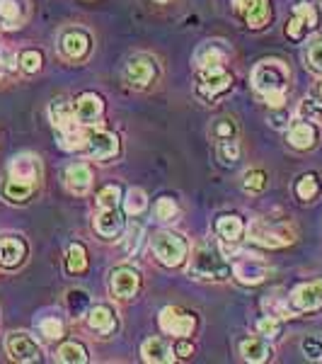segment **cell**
Returning a JSON list of instances; mask_svg holds the SVG:
<instances>
[{"label":"cell","mask_w":322,"mask_h":364,"mask_svg":"<svg viewBox=\"0 0 322 364\" xmlns=\"http://www.w3.org/2000/svg\"><path fill=\"white\" fill-rule=\"evenodd\" d=\"M255 90L265 97L269 107L281 109L286 102V85H289V68L279 58H267V61L257 63L252 73Z\"/></svg>","instance_id":"obj_1"},{"label":"cell","mask_w":322,"mask_h":364,"mask_svg":"<svg viewBox=\"0 0 322 364\" xmlns=\"http://www.w3.org/2000/svg\"><path fill=\"white\" fill-rule=\"evenodd\" d=\"M153 252L157 255V260L167 267H179L187 260V243L182 236L172 231H157L153 236Z\"/></svg>","instance_id":"obj_2"},{"label":"cell","mask_w":322,"mask_h":364,"mask_svg":"<svg viewBox=\"0 0 322 364\" xmlns=\"http://www.w3.org/2000/svg\"><path fill=\"white\" fill-rule=\"evenodd\" d=\"M189 272L199 279H226L228 274H231V269H228V265L216 255V252H211L206 248H199L194 252V260H191Z\"/></svg>","instance_id":"obj_3"},{"label":"cell","mask_w":322,"mask_h":364,"mask_svg":"<svg viewBox=\"0 0 322 364\" xmlns=\"http://www.w3.org/2000/svg\"><path fill=\"white\" fill-rule=\"evenodd\" d=\"M233 78L228 70H223V66H213V68H201V75H199V95L206 97V100H213L218 97L221 92H226L231 87Z\"/></svg>","instance_id":"obj_4"},{"label":"cell","mask_w":322,"mask_h":364,"mask_svg":"<svg viewBox=\"0 0 322 364\" xmlns=\"http://www.w3.org/2000/svg\"><path fill=\"white\" fill-rule=\"evenodd\" d=\"M160 328L170 336H179V338H187L194 333L196 328V318L191 314H184L182 309H174V306H165L160 311Z\"/></svg>","instance_id":"obj_5"},{"label":"cell","mask_w":322,"mask_h":364,"mask_svg":"<svg viewBox=\"0 0 322 364\" xmlns=\"http://www.w3.org/2000/svg\"><path fill=\"white\" fill-rule=\"evenodd\" d=\"M5 348H8V355L13 357L15 362H39L42 357V350L34 343L32 336L27 333H10L8 340H5Z\"/></svg>","instance_id":"obj_6"},{"label":"cell","mask_w":322,"mask_h":364,"mask_svg":"<svg viewBox=\"0 0 322 364\" xmlns=\"http://www.w3.org/2000/svg\"><path fill=\"white\" fill-rule=\"evenodd\" d=\"M318 27V10H315L313 3H298L294 8V17L286 25V34L291 39H303V34L310 32V29Z\"/></svg>","instance_id":"obj_7"},{"label":"cell","mask_w":322,"mask_h":364,"mask_svg":"<svg viewBox=\"0 0 322 364\" xmlns=\"http://www.w3.org/2000/svg\"><path fill=\"white\" fill-rule=\"evenodd\" d=\"M291 306L296 311H318L322 306V282H306L291 291Z\"/></svg>","instance_id":"obj_8"},{"label":"cell","mask_w":322,"mask_h":364,"mask_svg":"<svg viewBox=\"0 0 322 364\" xmlns=\"http://www.w3.org/2000/svg\"><path fill=\"white\" fill-rule=\"evenodd\" d=\"M138 287H140V277L133 267H116L112 272V277H109V289L119 299L136 296Z\"/></svg>","instance_id":"obj_9"},{"label":"cell","mask_w":322,"mask_h":364,"mask_svg":"<svg viewBox=\"0 0 322 364\" xmlns=\"http://www.w3.org/2000/svg\"><path fill=\"white\" fill-rule=\"evenodd\" d=\"M87 151L92 156L99 158V161H107V158H114L119 154V139L112 132H90L87 134Z\"/></svg>","instance_id":"obj_10"},{"label":"cell","mask_w":322,"mask_h":364,"mask_svg":"<svg viewBox=\"0 0 322 364\" xmlns=\"http://www.w3.org/2000/svg\"><path fill=\"white\" fill-rule=\"evenodd\" d=\"M73 109H75L78 124H95L104 112V102H102V97L95 95V92H83V95L75 100Z\"/></svg>","instance_id":"obj_11"},{"label":"cell","mask_w":322,"mask_h":364,"mask_svg":"<svg viewBox=\"0 0 322 364\" xmlns=\"http://www.w3.org/2000/svg\"><path fill=\"white\" fill-rule=\"evenodd\" d=\"M250 238L255 240V243L265 245V248H281V245H289L291 240H294V233L289 231V228H265L262 224H255L250 228Z\"/></svg>","instance_id":"obj_12"},{"label":"cell","mask_w":322,"mask_h":364,"mask_svg":"<svg viewBox=\"0 0 322 364\" xmlns=\"http://www.w3.org/2000/svg\"><path fill=\"white\" fill-rule=\"evenodd\" d=\"M155 78V66L150 58L145 56H136L126 63V80L136 87H145L150 80Z\"/></svg>","instance_id":"obj_13"},{"label":"cell","mask_w":322,"mask_h":364,"mask_svg":"<svg viewBox=\"0 0 322 364\" xmlns=\"http://www.w3.org/2000/svg\"><path fill=\"white\" fill-rule=\"evenodd\" d=\"M10 178L20 180V182H29V185H37L39 158H34L29 154H22V156L13 158V163H10Z\"/></svg>","instance_id":"obj_14"},{"label":"cell","mask_w":322,"mask_h":364,"mask_svg":"<svg viewBox=\"0 0 322 364\" xmlns=\"http://www.w3.org/2000/svg\"><path fill=\"white\" fill-rule=\"evenodd\" d=\"M233 274H235V279L243 282V284H260V282H265L269 269L267 265H262L260 260L245 257V260H238L235 265H233Z\"/></svg>","instance_id":"obj_15"},{"label":"cell","mask_w":322,"mask_h":364,"mask_svg":"<svg viewBox=\"0 0 322 364\" xmlns=\"http://www.w3.org/2000/svg\"><path fill=\"white\" fill-rule=\"evenodd\" d=\"M140 357H143V362L170 364L174 362V348H170L162 338H148L140 345Z\"/></svg>","instance_id":"obj_16"},{"label":"cell","mask_w":322,"mask_h":364,"mask_svg":"<svg viewBox=\"0 0 322 364\" xmlns=\"http://www.w3.org/2000/svg\"><path fill=\"white\" fill-rule=\"evenodd\" d=\"M61 49H63V54H66L68 58L80 61V58L90 51V37H87L85 32H80V29H70V32L63 34Z\"/></svg>","instance_id":"obj_17"},{"label":"cell","mask_w":322,"mask_h":364,"mask_svg":"<svg viewBox=\"0 0 322 364\" xmlns=\"http://www.w3.org/2000/svg\"><path fill=\"white\" fill-rule=\"evenodd\" d=\"M66 185L75 195H85L92 185V170L85 163H73V166L66 168Z\"/></svg>","instance_id":"obj_18"},{"label":"cell","mask_w":322,"mask_h":364,"mask_svg":"<svg viewBox=\"0 0 322 364\" xmlns=\"http://www.w3.org/2000/svg\"><path fill=\"white\" fill-rule=\"evenodd\" d=\"M27 255V245L20 238H3L0 240V265L17 267Z\"/></svg>","instance_id":"obj_19"},{"label":"cell","mask_w":322,"mask_h":364,"mask_svg":"<svg viewBox=\"0 0 322 364\" xmlns=\"http://www.w3.org/2000/svg\"><path fill=\"white\" fill-rule=\"evenodd\" d=\"M87 326H90L92 331L102 333V336H109V333L116 328V318H114L112 309L104 306V304L90 309V314H87Z\"/></svg>","instance_id":"obj_20"},{"label":"cell","mask_w":322,"mask_h":364,"mask_svg":"<svg viewBox=\"0 0 322 364\" xmlns=\"http://www.w3.org/2000/svg\"><path fill=\"white\" fill-rule=\"evenodd\" d=\"M315 141H318V129L313 124H308V122H296L294 127H291L289 132V144L294 146V149H313Z\"/></svg>","instance_id":"obj_21"},{"label":"cell","mask_w":322,"mask_h":364,"mask_svg":"<svg viewBox=\"0 0 322 364\" xmlns=\"http://www.w3.org/2000/svg\"><path fill=\"white\" fill-rule=\"evenodd\" d=\"M216 233H218L221 240H226V243H235V240L243 238L245 224L235 214H223L218 221H216Z\"/></svg>","instance_id":"obj_22"},{"label":"cell","mask_w":322,"mask_h":364,"mask_svg":"<svg viewBox=\"0 0 322 364\" xmlns=\"http://www.w3.org/2000/svg\"><path fill=\"white\" fill-rule=\"evenodd\" d=\"M95 228H97L99 236H104V238L119 236V231H121V216H119V211H116V207H112V209H99V214L95 216Z\"/></svg>","instance_id":"obj_23"},{"label":"cell","mask_w":322,"mask_h":364,"mask_svg":"<svg viewBox=\"0 0 322 364\" xmlns=\"http://www.w3.org/2000/svg\"><path fill=\"white\" fill-rule=\"evenodd\" d=\"M240 355H243L248 362L260 364V362H267L269 357H272V348H269L265 340L250 338V340H243V345H240Z\"/></svg>","instance_id":"obj_24"},{"label":"cell","mask_w":322,"mask_h":364,"mask_svg":"<svg viewBox=\"0 0 322 364\" xmlns=\"http://www.w3.org/2000/svg\"><path fill=\"white\" fill-rule=\"evenodd\" d=\"M58 144L66 151H78V149H83V146H87V134L80 127L70 124L66 129H58Z\"/></svg>","instance_id":"obj_25"},{"label":"cell","mask_w":322,"mask_h":364,"mask_svg":"<svg viewBox=\"0 0 322 364\" xmlns=\"http://www.w3.org/2000/svg\"><path fill=\"white\" fill-rule=\"evenodd\" d=\"M51 122H54L56 129H66L70 124H75L73 105L66 102V100H54L51 102Z\"/></svg>","instance_id":"obj_26"},{"label":"cell","mask_w":322,"mask_h":364,"mask_svg":"<svg viewBox=\"0 0 322 364\" xmlns=\"http://www.w3.org/2000/svg\"><path fill=\"white\" fill-rule=\"evenodd\" d=\"M34 187L37 185H29V182H20V180H5L3 185V195L8 202H27L29 197H32Z\"/></svg>","instance_id":"obj_27"},{"label":"cell","mask_w":322,"mask_h":364,"mask_svg":"<svg viewBox=\"0 0 322 364\" xmlns=\"http://www.w3.org/2000/svg\"><path fill=\"white\" fill-rule=\"evenodd\" d=\"M243 17H245V22H248V27H252V29L265 27L267 22H269V17H272V10H269V0H257V3Z\"/></svg>","instance_id":"obj_28"},{"label":"cell","mask_w":322,"mask_h":364,"mask_svg":"<svg viewBox=\"0 0 322 364\" xmlns=\"http://www.w3.org/2000/svg\"><path fill=\"white\" fill-rule=\"evenodd\" d=\"M223 61H226V51L221 49V46H216V44L201 46V49H199V54H196V63H199L201 68L223 66Z\"/></svg>","instance_id":"obj_29"},{"label":"cell","mask_w":322,"mask_h":364,"mask_svg":"<svg viewBox=\"0 0 322 364\" xmlns=\"http://www.w3.org/2000/svg\"><path fill=\"white\" fill-rule=\"evenodd\" d=\"M20 20H22V10L17 5V0H0V25L13 29L20 27Z\"/></svg>","instance_id":"obj_30"},{"label":"cell","mask_w":322,"mask_h":364,"mask_svg":"<svg viewBox=\"0 0 322 364\" xmlns=\"http://www.w3.org/2000/svg\"><path fill=\"white\" fill-rule=\"evenodd\" d=\"M66 267H68V272H73V274H80V272H85V269H87V250L80 243H73L68 248Z\"/></svg>","instance_id":"obj_31"},{"label":"cell","mask_w":322,"mask_h":364,"mask_svg":"<svg viewBox=\"0 0 322 364\" xmlns=\"http://www.w3.org/2000/svg\"><path fill=\"white\" fill-rule=\"evenodd\" d=\"M58 360L66 364H85L87 350L80 343H63L61 350H58Z\"/></svg>","instance_id":"obj_32"},{"label":"cell","mask_w":322,"mask_h":364,"mask_svg":"<svg viewBox=\"0 0 322 364\" xmlns=\"http://www.w3.org/2000/svg\"><path fill=\"white\" fill-rule=\"evenodd\" d=\"M145 207H148V197H145L143 190H138V187H133V190L126 192V199H124V209L128 216H138L143 214Z\"/></svg>","instance_id":"obj_33"},{"label":"cell","mask_w":322,"mask_h":364,"mask_svg":"<svg viewBox=\"0 0 322 364\" xmlns=\"http://www.w3.org/2000/svg\"><path fill=\"white\" fill-rule=\"evenodd\" d=\"M318 190H320L318 175H313V173L303 175V178L296 182V195H298V199H303V202H310V199L318 195Z\"/></svg>","instance_id":"obj_34"},{"label":"cell","mask_w":322,"mask_h":364,"mask_svg":"<svg viewBox=\"0 0 322 364\" xmlns=\"http://www.w3.org/2000/svg\"><path fill=\"white\" fill-rule=\"evenodd\" d=\"M218 161L223 163V166H235L238 163V156H240V146L235 139H223L218 141Z\"/></svg>","instance_id":"obj_35"},{"label":"cell","mask_w":322,"mask_h":364,"mask_svg":"<svg viewBox=\"0 0 322 364\" xmlns=\"http://www.w3.org/2000/svg\"><path fill=\"white\" fill-rule=\"evenodd\" d=\"M257 333H260L262 338H267V340H274V338H279L281 336V323L277 316H262L260 321H257Z\"/></svg>","instance_id":"obj_36"},{"label":"cell","mask_w":322,"mask_h":364,"mask_svg":"<svg viewBox=\"0 0 322 364\" xmlns=\"http://www.w3.org/2000/svg\"><path fill=\"white\" fill-rule=\"evenodd\" d=\"M119 199H121V192L116 185H107L99 190L97 195V204L99 209H112V207H119Z\"/></svg>","instance_id":"obj_37"},{"label":"cell","mask_w":322,"mask_h":364,"mask_svg":"<svg viewBox=\"0 0 322 364\" xmlns=\"http://www.w3.org/2000/svg\"><path fill=\"white\" fill-rule=\"evenodd\" d=\"M66 299H68L70 314H75V316L85 314V311H87V304H90V296H87V291H83V289H70Z\"/></svg>","instance_id":"obj_38"},{"label":"cell","mask_w":322,"mask_h":364,"mask_svg":"<svg viewBox=\"0 0 322 364\" xmlns=\"http://www.w3.org/2000/svg\"><path fill=\"white\" fill-rule=\"evenodd\" d=\"M155 216L160 221H172L177 216V202L172 197H160L155 204Z\"/></svg>","instance_id":"obj_39"},{"label":"cell","mask_w":322,"mask_h":364,"mask_svg":"<svg viewBox=\"0 0 322 364\" xmlns=\"http://www.w3.org/2000/svg\"><path fill=\"white\" fill-rule=\"evenodd\" d=\"M20 66L25 73H37L39 68H42V54L39 51H22V56H20Z\"/></svg>","instance_id":"obj_40"},{"label":"cell","mask_w":322,"mask_h":364,"mask_svg":"<svg viewBox=\"0 0 322 364\" xmlns=\"http://www.w3.org/2000/svg\"><path fill=\"white\" fill-rule=\"evenodd\" d=\"M265 187H267V175L262 173V170H250V173L245 175V190L262 192Z\"/></svg>","instance_id":"obj_41"},{"label":"cell","mask_w":322,"mask_h":364,"mask_svg":"<svg viewBox=\"0 0 322 364\" xmlns=\"http://www.w3.org/2000/svg\"><path fill=\"white\" fill-rule=\"evenodd\" d=\"M42 336L49 340H61L63 338V323L58 318H44L42 321Z\"/></svg>","instance_id":"obj_42"},{"label":"cell","mask_w":322,"mask_h":364,"mask_svg":"<svg viewBox=\"0 0 322 364\" xmlns=\"http://www.w3.org/2000/svg\"><path fill=\"white\" fill-rule=\"evenodd\" d=\"M140 236H143V228H140V224H136V221H131V226H128L126 231V252H136L138 250V243H140Z\"/></svg>","instance_id":"obj_43"},{"label":"cell","mask_w":322,"mask_h":364,"mask_svg":"<svg viewBox=\"0 0 322 364\" xmlns=\"http://www.w3.org/2000/svg\"><path fill=\"white\" fill-rule=\"evenodd\" d=\"M213 136L218 141L223 139H235V124H233V119H218L213 127Z\"/></svg>","instance_id":"obj_44"},{"label":"cell","mask_w":322,"mask_h":364,"mask_svg":"<svg viewBox=\"0 0 322 364\" xmlns=\"http://www.w3.org/2000/svg\"><path fill=\"white\" fill-rule=\"evenodd\" d=\"M308 63L313 70H318V73H322V39L320 42H313L308 49Z\"/></svg>","instance_id":"obj_45"},{"label":"cell","mask_w":322,"mask_h":364,"mask_svg":"<svg viewBox=\"0 0 322 364\" xmlns=\"http://www.w3.org/2000/svg\"><path fill=\"white\" fill-rule=\"evenodd\" d=\"M303 352H306L308 360H315V362L322 360V345L315 338H306V340H303Z\"/></svg>","instance_id":"obj_46"},{"label":"cell","mask_w":322,"mask_h":364,"mask_svg":"<svg viewBox=\"0 0 322 364\" xmlns=\"http://www.w3.org/2000/svg\"><path fill=\"white\" fill-rule=\"evenodd\" d=\"M298 114L301 117H308V119H318L322 114V105L313 102V100H303L301 102V109H298Z\"/></svg>","instance_id":"obj_47"},{"label":"cell","mask_w":322,"mask_h":364,"mask_svg":"<svg viewBox=\"0 0 322 364\" xmlns=\"http://www.w3.org/2000/svg\"><path fill=\"white\" fill-rule=\"evenodd\" d=\"M174 355H179V357H191V355H194V348H191V343H187V338H182L177 345H174Z\"/></svg>","instance_id":"obj_48"},{"label":"cell","mask_w":322,"mask_h":364,"mask_svg":"<svg viewBox=\"0 0 322 364\" xmlns=\"http://www.w3.org/2000/svg\"><path fill=\"white\" fill-rule=\"evenodd\" d=\"M257 3V0H233V5H235V10L240 15H245L248 13L250 8H252V5Z\"/></svg>","instance_id":"obj_49"},{"label":"cell","mask_w":322,"mask_h":364,"mask_svg":"<svg viewBox=\"0 0 322 364\" xmlns=\"http://www.w3.org/2000/svg\"><path fill=\"white\" fill-rule=\"evenodd\" d=\"M318 95H320V100H322V83H320V87H318Z\"/></svg>","instance_id":"obj_50"},{"label":"cell","mask_w":322,"mask_h":364,"mask_svg":"<svg viewBox=\"0 0 322 364\" xmlns=\"http://www.w3.org/2000/svg\"><path fill=\"white\" fill-rule=\"evenodd\" d=\"M160 3H162V0H160Z\"/></svg>","instance_id":"obj_51"}]
</instances>
